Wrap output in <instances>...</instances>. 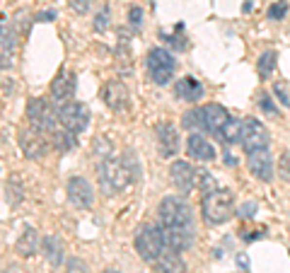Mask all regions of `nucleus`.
Segmentation results:
<instances>
[{"mask_svg":"<svg viewBox=\"0 0 290 273\" xmlns=\"http://www.w3.org/2000/svg\"><path fill=\"white\" fill-rule=\"evenodd\" d=\"M203 116H206V126H208V136H216L220 140L222 128L227 126V121L232 119L227 109H222L220 104H206L203 107Z\"/></svg>","mask_w":290,"mask_h":273,"instance_id":"aec40b11","label":"nucleus"},{"mask_svg":"<svg viewBox=\"0 0 290 273\" xmlns=\"http://www.w3.org/2000/svg\"><path fill=\"white\" fill-rule=\"evenodd\" d=\"M66 273H90V266H87L82 259L71 256V259H68V264H66Z\"/></svg>","mask_w":290,"mask_h":273,"instance_id":"f704fd0d","label":"nucleus"},{"mask_svg":"<svg viewBox=\"0 0 290 273\" xmlns=\"http://www.w3.org/2000/svg\"><path fill=\"white\" fill-rule=\"evenodd\" d=\"M181 126L189 131V133H208V126H206V116H203V107L201 109H191L181 116Z\"/></svg>","mask_w":290,"mask_h":273,"instance_id":"393cba45","label":"nucleus"},{"mask_svg":"<svg viewBox=\"0 0 290 273\" xmlns=\"http://www.w3.org/2000/svg\"><path fill=\"white\" fill-rule=\"evenodd\" d=\"M111 152H114V145H111V140L107 136H99L94 140V155L99 157V160H104V157H111Z\"/></svg>","mask_w":290,"mask_h":273,"instance_id":"7c9ffc66","label":"nucleus"},{"mask_svg":"<svg viewBox=\"0 0 290 273\" xmlns=\"http://www.w3.org/2000/svg\"><path fill=\"white\" fill-rule=\"evenodd\" d=\"M41 252H44V259L51 269H58L63 264V244L58 242V237H44L41 239Z\"/></svg>","mask_w":290,"mask_h":273,"instance_id":"5701e85b","label":"nucleus"},{"mask_svg":"<svg viewBox=\"0 0 290 273\" xmlns=\"http://www.w3.org/2000/svg\"><path fill=\"white\" fill-rule=\"evenodd\" d=\"M102 99L104 104L111 109V111H126L128 104H131V92L128 87L121 82V80H109L104 87H102Z\"/></svg>","mask_w":290,"mask_h":273,"instance_id":"4468645a","label":"nucleus"},{"mask_svg":"<svg viewBox=\"0 0 290 273\" xmlns=\"http://www.w3.org/2000/svg\"><path fill=\"white\" fill-rule=\"evenodd\" d=\"M109 19H111V10H109V5H104L97 15H94V22H92V27H94V32H107V27H109Z\"/></svg>","mask_w":290,"mask_h":273,"instance_id":"2f4dec72","label":"nucleus"},{"mask_svg":"<svg viewBox=\"0 0 290 273\" xmlns=\"http://www.w3.org/2000/svg\"><path fill=\"white\" fill-rule=\"evenodd\" d=\"M174 97L181 102H199L203 97V85L194 77V75H184L174 82Z\"/></svg>","mask_w":290,"mask_h":273,"instance_id":"6ab92c4d","label":"nucleus"},{"mask_svg":"<svg viewBox=\"0 0 290 273\" xmlns=\"http://www.w3.org/2000/svg\"><path fill=\"white\" fill-rule=\"evenodd\" d=\"M155 271L157 273H184L186 271V264L181 261V256L177 252H164L157 261H155Z\"/></svg>","mask_w":290,"mask_h":273,"instance_id":"b1692460","label":"nucleus"},{"mask_svg":"<svg viewBox=\"0 0 290 273\" xmlns=\"http://www.w3.org/2000/svg\"><path fill=\"white\" fill-rule=\"evenodd\" d=\"M145 68H147V75H150V80H152L155 85L164 87V85H169L172 77H174L177 61H174V56H172L167 49L155 46V49H150L147 56H145Z\"/></svg>","mask_w":290,"mask_h":273,"instance_id":"20e7f679","label":"nucleus"},{"mask_svg":"<svg viewBox=\"0 0 290 273\" xmlns=\"http://www.w3.org/2000/svg\"><path fill=\"white\" fill-rule=\"evenodd\" d=\"M72 94H75V73L72 70H61L54 82H51V102L56 107L71 102Z\"/></svg>","mask_w":290,"mask_h":273,"instance_id":"f3484780","label":"nucleus"},{"mask_svg":"<svg viewBox=\"0 0 290 273\" xmlns=\"http://www.w3.org/2000/svg\"><path fill=\"white\" fill-rule=\"evenodd\" d=\"M249 157H247V167H249V172L259 179V182H273V157H271V152H269V147L266 150H254V152H247Z\"/></svg>","mask_w":290,"mask_h":273,"instance_id":"2eb2a0df","label":"nucleus"},{"mask_svg":"<svg viewBox=\"0 0 290 273\" xmlns=\"http://www.w3.org/2000/svg\"><path fill=\"white\" fill-rule=\"evenodd\" d=\"M237 266H239L244 273H249V259H247L244 254H239V256H237Z\"/></svg>","mask_w":290,"mask_h":273,"instance_id":"79ce46f5","label":"nucleus"},{"mask_svg":"<svg viewBox=\"0 0 290 273\" xmlns=\"http://www.w3.org/2000/svg\"><path fill=\"white\" fill-rule=\"evenodd\" d=\"M290 5L288 0H276L271 7H269V19H283L286 15H288Z\"/></svg>","mask_w":290,"mask_h":273,"instance_id":"473e14b6","label":"nucleus"},{"mask_svg":"<svg viewBox=\"0 0 290 273\" xmlns=\"http://www.w3.org/2000/svg\"><path fill=\"white\" fill-rule=\"evenodd\" d=\"M54 102H49L46 97H34L27 102V121L29 126L44 131V133H54L56 131V124H58V114L54 111L51 107Z\"/></svg>","mask_w":290,"mask_h":273,"instance_id":"39448f33","label":"nucleus"},{"mask_svg":"<svg viewBox=\"0 0 290 273\" xmlns=\"http://www.w3.org/2000/svg\"><path fill=\"white\" fill-rule=\"evenodd\" d=\"M259 107H261V111L269 114V116H276V114H278L276 104L271 102V94H261V97H259Z\"/></svg>","mask_w":290,"mask_h":273,"instance_id":"e433bc0d","label":"nucleus"},{"mask_svg":"<svg viewBox=\"0 0 290 273\" xmlns=\"http://www.w3.org/2000/svg\"><path fill=\"white\" fill-rule=\"evenodd\" d=\"M51 145L58 150V152H71L77 147V138L72 131L68 128H56L54 133H51Z\"/></svg>","mask_w":290,"mask_h":273,"instance_id":"a878e982","label":"nucleus"},{"mask_svg":"<svg viewBox=\"0 0 290 273\" xmlns=\"http://www.w3.org/2000/svg\"><path fill=\"white\" fill-rule=\"evenodd\" d=\"M155 140H157V150H160L162 157H174L179 152V147H181L179 131L169 121H157V126H155Z\"/></svg>","mask_w":290,"mask_h":273,"instance_id":"f8f14e48","label":"nucleus"},{"mask_svg":"<svg viewBox=\"0 0 290 273\" xmlns=\"http://www.w3.org/2000/svg\"><path fill=\"white\" fill-rule=\"evenodd\" d=\"M141 177V162L133 150H126L121 157H104L97 164V182L104 196H116L128 189Z\"/></svg>","mask_w":290,"mask_h":273,"instance_id":"f257e3e1","label":"nucleus"},{"mask_svg":"<svg viewBox=\"0 0 290 273\" xmlns=\"http://www.w3.org/2000/svg\"><path fill=\"white\" fill-rule=\"evenodd\" d=\"M239 143L244 147V152H254V150H266L269 143H271V136H269V128L259 121V119H244L242 121V136H239Z\"/></svg>","mask_w":290,"mask_h":273,"instance_id":"1a4fd4ad","label":"nucleus"},{"mask_svg":"<svg viewBox=\"0 0 290 273\" xmlns=\"http://www.w3.org/2000/svg\"><path fill=\"white\" fill-rule=\"evenodd\" d=\"M162 227V237H164V249L169 252H186L194 242V227H184V225H160Z\"/></svg>","mask_w":290,"mask_h":273,"instance_id":"ddd939ff","label":"nucleus"},{"mask_svg":"<svg viewBox=\"0 0 290 273\" xmlns=\"http://www.w3.org/2000/svg\"><path fill=\"white\" fill-rule=\"evenodd\" d=\"M15 54H17L15 27L5 15H0V70H10L15 66Z\"/></svg>","mask_w":290,"mask_h":273,"instance_id":"9d476101","label":"nucleus"},{"mask_svg":"<svg viewBox=\"0 0 290 273\" xmlns=\"http://www.w3.org/2000/svg\"><path fill=\"white\" fill-rule=\"evenodd\" d=\"M157 215L162 225H184V227H194L191 222V208L181 196H167L157 205Z\"/></svg>","mask_w":290,"mask_h":273,"instance_id":"423d86ee","label":"nucleus"},{"mask_svg":"<svg viewBox=\"0 0 290 273\" xmlns=\"http://www.w3.org/2000/svg\"><path fill=\"white\" fill-rule=\"evenodd\" d=\"M133 244H136V252L138 256L147 261V264H155L162 254H164V237H162V227H155V225H141L136 237H133Z\"/></svg>","mask_w":290,"mask_h":273,"instance_id":"7ed1b4c3","label":"nucleus"},{"mask_svg":"<svg viewBox=\"0 0 290 273\" xmlns=\"http://www.w3.org/2000/svg\"><path fill=\"white\" fill-rule=\"evenodd\" d=\"M5 191H7V203L17 205L24 199V189H22V182L17 177H10V182L5 184Z\"/></svg>","mask_w":290,"mask_h":273,"instance_id":"c85d7f7f","label":"nucleus"},{"mask_svg":"<svg viewBox=\"0 0 290 273\" xmlns=\"http://www.w3.org/2000/svg\"><path fill=\"white\" fill-rule=\"evenodd\" d=\"M169 179H172L174 189L186 196L196 186V169H194V164L189 160H174L172 167H169Z\"/></svg>","mask_w":290,"mask_h":273,"instance_id":"9b49d317","label":"nucleus"},{"mask_svg":"<svg viewBox=\"0 0 290 273\" xmlns=\"http://www.w3.org/2000/svg\"><path fill=\"white\" fill-rule=\"evenodd\" d=\"M71 7L77 15H87L94 7V0H71Z\"/></svg>","mask_w":290,"mask_h":273,"instance_id":"4c0bfd02","label":"nucleus"},{"mask_svg":"<svg viewBox=\"0 0 290 273\" xmlns=\"http://www.w3.org/2000/svg\"><path fill=\"white\" fill-rule=\"evenodd\" d=\"M39 235H36V230L34 227H24L22 230V235L17 237V242H15V252H17V256H22V259H29V256H34L36 252H39Z\"/></svg>","mask_w":290,"mask_h":273,"instance_id":"4be33fe9","label":"nucleus"},{"mask_svg":"<svg viewBox=\"0 0 290 273\" xmlns=\"http://www.w3.org/2000/svg\"><path fill=\"white\" fill-rule=\"evenodd\" d=\"M276 66H278V54H276V51H264V54L259 56L256 70H259L261 77H271L273 70H276Z\"/></svg>","mask_w":290,"mask_h":273,"instance_id":"bb28decb","label":"nucleus"},{"mask_svg":"<svg viewBox=\"0 0 290 273\" xmlns=\"http://www.w3.org/2000/svg\"><path fill=\"white\" fill-rule=\"evenodd\" d=\"M254 213H256V203H254V201H249V203H244L242 208H239V215H242V218H247V220H249V218H254Z\"/></svg>","mask_w":290,"mask_h":273,"instance_id":"ea45409f","label":"nucleus"},{"mask_svg":"<svg viewBox=\"0 0 290 273\" xmlns=\"http://www.w3.org/2000/svg\"><path fill=\"white\" fill-rule=\"evenodd\" d=\"M186 152L191 160H199V162H213L216 160V147L211 145V140H206L203 133H191L186 138Z\"/></svg>","mask_w":290,"mask_h":273,"instance_id":"a211bd4d","label":"nucleus"},{"mask_svg":"<svg viewBox=\"0 0 290 273\" xmlns=\"http://www.w3.org/2000/svg\"><path fill=\"white\" fill-rule=\"evenodd\" d=\"M5 273H24V271H22L19 266H10V269H7V271H5Z\"/></svg>","mask_w":290,"mask_h":273,"instance_id":"37998d69","label":"nucleus"},{"mask_svg":"<svg viewBox=\"0 0 290 273\" xmlns=\"http://www.w3.org/2000/svg\"><path fill=\"white\" fill-rule=\"evenodd\" d=\"M239 136H242V121L232 116V119L227 121V126L222 128V133H220V143H227V145L239 143Z\"/></svg>","mask_w":290,"mask_h":273,"instance_id":"cd10ccee","label":"nucleus"},{"mask_svg":"<svg viewBox=\"0 0 290 273\" xmlns=\"http://www.w3.org/2000/svg\"><path fill=\"white\" fill-rule=\"evenodd\" d=\"M114 66H116L119 75H131V70H133V54H131L128 34L124 36V32H119V44L114 51Z\"/></svg>","mask_w":290,"mask_h":273,"instance_id":"412c9836","label":"nucleus"},{"mask_svg":"<svg viewBox=\"0 0 290 273\" xmlns=\"http://www.w3.org/2000/svg\"><path fill=\"white\" fill-rule=\"evenodd\" d=\"M51 19H56V10H44L36 15V22H51Z\"/></svg>","mask_w":290,"mask_h":273,"instance_id":"a19ab883","label":"nucleus"},{"mask_svg":"<svg viewBox=\"0 0 290 273\" xmlns=\"http://www.w3.org/2000/svg\"><path fill=\"white\" fill-rule=\"evenodd\" d=\"M58 124L63 126V128H68L72 133H82L87 126H90V111H87V107L82 104V102H66V104H61L58 107Z\"/></svg>","mask_w":290,"mask_h":273,"instance_id":"6e6552de","label":"nucleus"},{"mask_svg":"<svg viewBox=\"0 0 290 273\" xmlns=\"http://www.w3.org/2000/svg\"><path fill=\"white\" fill-rule=\"evenodd\" d=\"M68 201L75 208H92L94 203V189L85 177H72L68 179Z\"/></svg>","mask_w":290,"mask_h":273,"instance_id":"dca6fc26","label":"nucleus"},{"mask_svg":"<svg viewBox=\"0 0 290 273\" xmlns=\"http://www.w3.org/2000/svg\"><path fill=\"white\" fill-rule=\"evenodd\" d=\"M141 22H143V7L131 5V7H128V24H131L133 29H138V27H141Z\"/></svg>","mask_w":290,"mask_h":273,"instance_id":"c9c22d12","label":"nucleus"},{"mask_svg":"<svg viewBox=\"0 0 290 273\" xmlns=\"http://www.w3.org/2000/svg\"><path fill=\"white\" fill-rule=\"evenodd\" d=\"M273 94H276V99H278L283 107H288V104H290L288 90H286V85H283V82H276V85H273Z\"/></svg>","mask_w":290,"mask_h":273,"instance_id":"58836bf2","label":"nucleus"},{"mask_svg":"<svg viewBox=\"0 0 290 273\" xmlns=\"http://www.w3.org/2000/svg\"><path fill=\"white\" fill-rule=\"evenodd\" d=\"M102 273H121V271H116V269H107V271H102Z\"/></svg>","mask_w":290,"mask_h":273,"instance_id":"c03bdc74","label":"nucleus"},{"mask_svg":"<svg viewBox=\"0 0 290 273\" xmlns=\"http://www.w3.org/2000/svg\"><path fill=\"white\" fill-rule=\"evenodd\" d=\"M278 177L283 182H290V150L281 152V160H278Z\"/></svg>","mask_w":290,"mask_h":273,"instance_id":"72a5a7b5","label":"nucleus"},{"mask_svg":"<svg viewBox=\"0 0 290 273\" xmlns=\"http://www.w3.org/2000/svg\"><path fill=\"white\" fill-rule=\"evenodd\" d=\"M17 143L27 160H41L49 152V138L44 131H39L34 126H22L17 133Z\"/></svg>","mask_w":290,"mask_h":273,"instance_id":"0eeeda50","label":"nucleus"},{"mask_svg":"<svg viewBox=\"0 0 290 273\" xmlns=\"http://www.w3.org/2000/svg\"><path fill=\"white\" fill-rule=\"evenodd\" d=\"M201 210L206 222L222 225L235 215V194L230 189H216L201 199Z\"/></svg>","mask_w":290,"mask_h":273,"instance_id":"f03ea898","label":"nucleus"},{"mask_svg":"<svg viewBox=\"0 0 290 273\" xmlns=\"http://www.w3.org/2000/svg\"><path fill=\"white\" fill-rule=\"evenodd\" d=\"M196 184H199V189H201L203 196L218 189V184H216V179H213L211 172H196Z\"/></svg>","mask_w":290,"mask_h":273,"instance_id":"c756f323","label":"nucleus"}]
</instances>
